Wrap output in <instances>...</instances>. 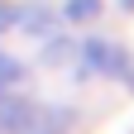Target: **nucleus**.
Here are the masks:
<instances>
[{"instance_id":"20e7f679","label":"nucleus","mask_w":134,"mask_h":134,"mask_svg":"<svg viewBox=\"0 0 134 134\" xmlns=\"http://www.w3.org/2000/svg\"><path fill=\"white\" fill-rule=\"evenodd\" d=\"M96 14H100V0H67L62 5V19H72V29L86 24V19H96Z\"/></svg>"},{"instance_id":"7ed1b4c3","label":"nucleus","mask_w":134,"mask_h":134,"mask_svg":"<svg viewBox=\"0 0 134 134\" xmlns=\"http://www.w3.org/2000/svg\"><path fill=\"white\" fill-rule=\"evenodd\" d=\"M67 129H72V115H67V110H58V105H38V100H34V115L24 120L19 134H67Z\"/></svg>"},{"instance_id":"39448f33","label":"nucleus","mask_w":134,"mask_h":134,"mask_svg":"<svg viewBox=\"0 0 134 134\" xmlns=\"http://www.w3.org/2000/svg\"><path fill=\"white\" fill-rule=\"evenodd\" d=\"M5 29H14V19H10V10L0 5V34H5Z\"/></svg>"},{"instance_id":"f03ea898","label":"nucleus","mask_w":134,"mask_h":134,"mask_svg":"<svg viewBox=\"0 0 134 134\" xmlns=\"http://www.w3.org/2000/svg\"><path fill=\"white\" fill-rule=\"evenodd\" d=\"M29 115H34V100L19 96V86H14V91H0V134H19Z\"/></svg>"},{"instance_id":"f257e3e1","label":"nucleus","mask_w":134,"mask_h":134,"mask_svg":"<svg viewBox=\"0 0 134 134\" xmlns=\"http://www.w3.org/2000/svg\"><path fill=\"white\" fill-rule=\"evenodd\" d=\"M77 77H105L134 91V58L105 34H86L77 38Z\"/></svg>"}]
</instances>
